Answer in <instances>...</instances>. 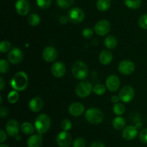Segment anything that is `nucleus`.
I'll return each instance as SVG.
<instances>
[{
	"label": "nucleus",
	"mask_w": 147,
	"mask_h": 147,
	"mask_svg": "<svg viewBox=\"0 0 147 147\" xmlns=\"http://www.w3.org/2000/svg\"><path fill=\"white\" fill-rule=\"evenodd\" d=\"M7 100L10 103H16L19 100V93L18 91L14 90L10 92L7 96Z\"/></svg>",
	"instance_id": "obj_29"
},
{
	"label": "nucleus",
	"mask_w": 147,
	"mask_h": 147,
	"mask_svg": "<svg viewBox=\"0 0 147 147\" xmlns=\"http://www.w3.org/2000/svg\"><path fill=\"white\" fill-rule=\"evenodd\" d=\"M125 111H126V109H125V106L123 103H114V105H113V112L116 116H122L125 113Z\"/></svg>",
	"instance_id": "obj_26"
},
{
	"label": "nucleus",
	"mask_w": 147,
	"mask_h": 147,
	"mask_svg": "<svg viewBox=\"0 0 147 147\" xmlns=\"http://www.w3.org/2000/svg\"><path fill=\"white\" fill-rule=\"evenodd\" d=\"M90 147H106L103 143L100 142H94L90 144Z\"/></svg>",
	"instance_id": "obj_41"
},
{
	"label": "nucleus",
	"mask_w": 147,
	"mask_h": 147,
	"mask_svg": "<svg viewBox=\"0 0 147 147\" xmlns=\"http://www.w3.org/2000/svg\"><path fill=\"white\" fill-rule=\"evenodd\" d=\"M10 84L12 88L17 91H22L28 85V77L24 72L20 71L16 73L11 78Z\"/></svg>",
	"instance_id": "obj_1"
},
{
	"label": "nucleus",
	"mask_w": 147,
	"mask_h": 147,
	"mask_svg": "<svg viewBox=\"0 0 147 147\" xmlns=\"http://www.w3.org/2000/svg\"><path fill=\"white\" fill-rule=\"evenodd\" d=\"M44 106V102L42 99L40 97H34L30 100L29 103V109L34 113L40 111Z\"/></svg>",
	"instance_id": "obj_19"
},
{
	"label": "nucleus",
	"mask_w": 147,
	"mask_h": 147,
	"mask_svg": "<svg viewBox=\"0 0 147 147\" xmlns=\"http://www.w3.org/2000/svg\"><path fill=\"white\" fill-rule=\"evenodd\" d=\"M93 34V31L92 29L87 27V28H85L84 30L82 32V35L84 37L85 39H90L91 38Z\"/></svg>",
	"instance_id": "obj_38"
},
{
	"label": "nucleus",
	"mask_w": 147,
	"mask_h": 147,
	"mask_svg": "<svg viewBox=\"0 0 147 147\" xmlns=\"http://www.w3.org/2000/svg\"><path fill=\"white\" fill-rule=\"evenodd\" d=\"M40 17L37 14H31L27 18V22L32 26H37L40 23Z\"/></svg>",
	"instance_id": "obj_28"
},
{
	"label": "nucleus",
	"mask_w": 147,
	"mask_h": 147,
	"mask_svg": "<svg viewBox=\"0 0 147 147\" xmlns=\"http://www.w3.org/2000/svg\"><path fill=\"white\" fill-rule=\"evenodd\" d=\"M23 56H24V54L21 49L14 47L10 50L7 57H8V60L10 63L16 65L19 64L22 60Z\"/></svg>",
	"instance_id": "obj_10"
},
{
	"label": "nucleus",
	"mask_w": 147,
	"mask_h": 147,
	"mask_svg": "<svg viewBox=\"0 0 147 147\" xmlns=\"http://www.w3.org/2000/svg\"><path fill=\"white\" fill-rule=\"evenodd\" d=\"M15 9L20 16H26L30 11V3L27 0H17L15 3Z\"/></svg>",
	"instance_id": "obj_14"
},
{
	"label": "nucleus",
	"mask_w": 147,
	"mask_h": 147,
	"mask_svg": "<svg viewBox=\"0 0 147 147\" xmlns=\"http://www.w3.org/2000/svg\"><path fill=\"white\" fill-rule=\"evenodd\" d=\"M42 144V137L41 134H34L28 138L27 145L28 147H40Z\"/></svg>",
	"instance_id": "obj_20"
},
{
	"label": "nucleus",
	"mask_w": 147,
	"mask_h": 147,
	"mask_svg": "<svg viewBox=\"0 0 147 147\" xmlns=\"http://www.w3.org/2000/svg\"><path fill=\"white\" fill-rule=\"evenodd\" d=\"M138 134V128L136 126H129L124 128L123 131V137L125 140L131 141L134 139L137 136Z\"/></svg>",
	"instance_id": "obj_17"
},
{
	"label": "nucleus",
	"mask_w": 147,
	"mask_h": 147,
	"mask_svg": "<svg viewBox=\"0 0 147 147\" xmlns=\"http://www.w3.org/2000/svg\"><path fill=\"white\" fill-rule=\"evenodd\" d=\"M67 17L70 22L78 24L84 20L85 13L83 10L78 7H74L69 10L67 12Z\"/></svg>",
	"instance_id": "obj_6"
},
{
	"label": "nucleus",
	"mask_w": 147,
	"mask_h": 147,
	"mask_svg": "<svg viewBox=\"0 0 147 147\" xmlns=\"http://www.w3.org/2000/svg\"><path fill=\"white\" fill-rule=\"evenodd\" d=\"M15 139H16V141H20L21 140V136H19V135H17V136H15Z\"/></svg>",
	"instance_id": "obj_46"
},
{
	"label": "nucleus",
	"mask_w": 147,
	"mask_h": 147,
	"mask_svg": "<svg viewBox=\"0 0 147 147\" xmlns=\"http://www.w3.org/2000/svg\"><path fill=\"white\" fill-rule=\"evenodd\" d=\"M68 20H69L67 17H65V16H62V17L60 18V20H59V21H60V22L62 24H65L68 22Z\"/></svg>",
	"instance_id": "obj_43"
},
{
	"label": "nucleus",
	"mask_w": 147,
	"mask_h": 147,
	"mask_svg": "<svg viewBox=\"0 0 147 147\" xmlns=\"http://www.w3.org/2000/svg\"><path fill=\"white\" fill-rule=\"evenodd\" d=\"M57 51L55 47L53 46H47L43 50L42 57L47 63H52L57 59Z\"/></svg>",
	"instance_id": "obj_13"
},
{
	"label": "nucleus",
	"mask_w": 147,
	"mask_h": 147,
	"mask_svg": "<svg viewBox=\"0 0 147 147\" xmlns=\"http://www.w3.org/2000/svg\"><path fill=\"white\" fill-rule=\"evenodd\" d=\"M111 100L112 103H119V101L120 100V98H119V96H113L111 97Z\"/></svg>",
	"instance_id": "obj_44"
},
{
	"label": "nucleus",
	"mask_w": 147,
	"mask_h": 147,
	"mask_svg": "<svg viewBox=\"0 0 147 147\" xmlns=\"http://www.w3.org/2000/svg\"><path fill=\"white\" fill-rule=\"evenodd\" d=\"M126 120L124 118L121 116H117L115 119H113L112 124H113V128L116 130H121L126 126Z\"/></svg>",
	"instance_id": "obj_22"
},
{
	"label": "nucleus",
	"mask_w": 147,
	"mask_h": 147,
	"mask_svg": "<svg viewBox=\"0 0 147 147\" xmlns=\"http://www.w3.org/2000/svg\"><path fill=\"white\" fill-rule=\"evenodd\" d=\"M74 2V0H57V4L60 8H69Z\"/></svg>",
	"instance_id": "obj_31"
},
{
	"label": "nucleus",
	"mask_w": 147,
	"mask_h": 147,
	"mask_svg": "<svg viewBox=\"0 0 147 147\" xmlns=\"http://www.w3.org/2000/svg\"><path fill=\"white\" fill-rule=\"evenodd\" d=\"M7 139V134L3 130L0 131V142L3 143Z\"/></svg>",
	"instance_id": "obj_42"
},
{
	"label": "nucleus",
	"mask_w": 147,
	"mask_h": 147,
	"mask_svg": "<svg viewBox=\"0 0 147 147\" xmlns=\"http://www.w3.org/2000/svg\"><path fill=\"white\" fill-rule=\"evenodd\" d=\"M106 88L105 87L104 85L103 84H97L93 88V92L95 94L98 95V96H101V95L104 94L106 92Z\"/></svg>",
	"instance_id": "obj_30"
},
{
	"label": "nucleus",
	"mask_w": 147,
	"mask_h": 147,
	"mask_svg": "<svg viewBox=\"0 0 147 147\" xmlns=\"http://www.w3.org/2000/svg\"><path fill=\"white\" fill-rule=\"evenodd\" d=\"M4 87H5V82H4V78L2 77H0V90H4Z\"/></svg>",
	"instance_id": "obj_45"
},
{
	"label": "nucleus",
	"mask_w": 147,
	"mask_h": 147,
	"mask_svg": "<svg viewBox=\"0 0 147 147\" xmlns=\"http://www.w3.org/2000/svg\"><path fill=\"white\" fill-rule=\"evenodd\" d=\"M118 41L114 36H108L104 40V45L109 50L114 49L117 46Z\"/></svg>",
	"instance_id": "obj_24"
},
{
	"label": "nucleus",
	"mask_w": 147,
	"mask_h": 147,
	"mask_svg": "<svg viewBox=\"0 0 147 147\" xmlns=\"http://www.w3.org/2000/svg\"><path fill=\"white\" fill-rule=\"evenodd\" d=\"M111 1V0H97L96 7L100 11H106L110 8Z\"/></svg>",
	"instance_id": "obj_23"
},
{
	"label": "nucleus",
	"mask_w": 147,
	"mask_h": 147,
	"mask_svg": "<svg viewBox=\"0 0 147 147\" xmlns=\"http://www.w3.org/2000/svg\"><path fill=\"white\" fill-rule=\"evenodd\" d=\"M2 103V96H0V104Z\"/></svg>",
	"instance_id": "obj_48"
},
{
	"label": "nucleus",
	"mask_w": 147,
	"mask_h": 147,
	"mask_svg": "<svg viewBox=\"0 0 147 147\" xmlns=\"http://www.w3.org/2000/svg\"><path fill=\"white\" fill-rule=\"evenodd\" d=\"M72 73L75 78L83 80L88 75V68L85 63L80 60L75 62L72 66Z\"/></svg>",
	"instance_id": "obj_3"
},
{
	"label": "nucleus",
	"mask_w": 147,
	"mask_h": 147,
	"mask_svg": "<svg viewBox=\"0 0 147 147\" xmlns=\"http://www.w3.org/2000/svg\"><path fill=\"white\" fill-rule=\"evenodd\" d=\"M9 113V110L7 107H4V106H1L0 108V116L2 118L6 117V116L8 115Z\"/></svg>",
	"instance_id": "obj_40"
},
{
	"label": "nucleus",
	"mask_w": 147,
	"mask_h": 147,
	"mask_svg": "<svg viewBox=\"0 0 147 147\" xmlns=\"http://www.w3.org/2000/svg\"><path fill=\"white\" fill-rule=\"evenodd\" d=\"M19 123L15 119L9 120L6 125V131L7 134L11 137H15L19 134Z\"/></svg>",
	"instance_id": "obj_15"
},
{
	"label": "nucleus",
	"mask_w": 147,
	"mask_h": 147,
	"mask_svg": "<svg viewBox=\"0 0 147 147\" xmlns=\"http://www.w3.org/2000/svg\"><path fill=\"white\" fill-rule=\"evenodd\" d=\"M51 126V120L47 114H40L34 121V128L38 134H42L50 129Z\"/></svg>",
	"instance_id": "obj_2"
},
{
	"label": "nucleus",
	"mask_w": 147,
	"mask_h": 147,
	"mask_svg": "<svg viewBox=\"0 0 147 147\" xmlns=\"http://www.w3.org/2000/svg\"><path fill=\"white\" fill-rule=\"evenodd\" d=\"M21 131L26 135H30L34 133V128L30 122H24L21 125Z\"/></svg>",
	"instance_id": "obj_25"
},
{
	"label": "nucleus",
	"mask_w": 147,
	"mask_h": 147,
	"mask_svg": "<svg viewBox=\"0 0 147 147\" xmlns=\"http://www.w3.org/2000/svg\"><path fill=\"white\" fill-rule=\"evenodd\" d=\"M92 84L88 81H81L76 86V93L79 98L88 97L93 91Z\"/></svg>",
	"instance_id": "obj_5"
},
{
	"label": "nucleus",
	"mask_w": 147,
	"mask_h": 147,
	"mask_svg": "<svg viewBox=\"0 0 147 147\" xmlns=\"http://www.w3.org/2000/svg\"><path fill=\"white\" fill-rule=\"evenodd\" d=\"M51 71L55 78H62L66 73L65 65L62 62L57 61L53 63L51 67Z\"/></svg>",
	"instance_id": "obj_16"
},
{
	"label": "nucleus",
	"mask_w": 147,
	"mask_h": 147,
	"mask_svg": "<svg viewBox=\"0 0 147 147\" xmlns=\"http://www.w3.org/2000/svg\"><path fill=\"white\" fill-rule=\"evenodd\" d=\"M135 96L134 89L130 86H123L119 91V96L120 100L124 103H129L133 100Z\"/></svg>",
	"instance_id": "obj_7"
},
{
	"label": "nucleus",
	"mask_w": 147,
	"mask_h": 147,
	"mask_svg": "<svg viewBox=\"0 0 147 147\" xmlns=\"http://www.w3.org/2000/svg\"><path fill=\"white\" fill-rule=\"evenodd\" d=\"M118 70L124 76L131 75L135 70V64L132 61L129 60H125L121 62L118 67Z\"/></svg>",
	"instance_id": "obj_9"
},
{
	"label": "nucleus",
	"mask_w": 147,
	"mask_h": 147,
	"mask_svg": "<svg viewBox=\"0 0 147 147\" xmlns=\"http://www.w3.org/2000/svg\"><path fill=\"white\" fill-rule=\"evenodd\" d=\"M139 139L144 144H147V128L144 129L139 133Z\"/></svg>",
	"instance_id": "obj_39"
},
{
	"label": "nucleus",
	"mask_w": 147,
	"mask_h": 147,
	"mask_svg": "<svg viewBox=\"0 0 147 147\" xmlns=\"http://www.w3.org/2000/svg\"><path fill=\"white\" fill-rule=\"evenodd\" d=\"M121 81L119 78L116 75H111L106 80V88L111 92H116L120 88Z\"/></svg>",
	"instance_id": "obj_11"
},
{
	"label": "nucleus",
	"mask_w": 147,
	"mask_h": 147,
	"mask_svg": "<svg viewBox=\"0 0 147 147\" xmlns=\"http://www.w3.org/2000/svg\"><path fill=\"white\" fill-rule=\"evenodd\" d=\"M68 111L71 116H75V117H78L80 116L84 113L85 108L83 104L80 103H78V102H75L70 104V106L68 108Z\"/></svg>",
	"instance_id": "obj_18"
},
{
	"label": "nucleus",
	"mask_w": 147,
	"mask_h": 147,
	"mask_svg": "<svg viewBox=\"0 0 147 147\" xmlns=\"http://www.w3.org/2000/svg\"><path fill=\"white\" fill-rule=\"evenodd\" d=\"M37 6L42 9H45L50 7L52 0H36Z\"/></svg>",
	"instance_id": "obj_34"
},
{
	"label": "nucleus",
	"mask_w": 147,
	"mask_h": 147,
	"mask_svg": "<svg viewBox=\"0 0 147 147\" xmlns=\"http://www.w3.org/2000/svg\"><path fill=\"white\" fill-rule=\"evenodd\" d=\"M56 142L60 147H69L71 145L72 137L67 131H61L56 136Z\"/></svg>",
	"instance_id": "obj_12"
},
{
	"label": "nucleus",
	"mask_w": 147,
	"mask_h": 147,
	"mask_svg": "<svg viewBox=\"0 0 147 147\" xmlns=\"http://www.w3.org/2000/svg\"><path fill=\"white\" fill-rule=\"evenodd\" d=\"M99 60L102 65H107L110 64L113 60V54L109 50H102L101 53L99 55Z\"/></svg>",
	"instance_id": "obj_21"
},
{
	"label": "nucleus",
	"mask_w": 147,
	"mask_h": 147,
	"mask_svg": "<svg viewBox=\"0 0 147 147\" xmlns=\"http://www.w3.org/2000/svg\"><path fill=\"white\" fill-rule=\"evenodd\" d=\"M111 30V24L108 20H101L94 26V31L100 36L106 35Z\"/></svg>",
	"instance_id": "obj_8"
},
{
	"label": "nucleus",
	"mask_w": 147,
	"mask_h": 147,
	"mask_svg": "<svg viewBox=\"0 0 147 147\" xmlns=\"http://www.w3.org/2000/svg\"><path fill=\"white\" fill-rule=\"evenodd\" d=\"M72 128V123L68 119H65L61 122V129L65 131L70 130Z\"/></svg>",
	"instance_id": "obj_37"
},
{
	"label": "nucleus",
	"mask_w": 147,
	"mask_h": 147,
	"mask_svg": "<svg viewBox=\"0 0 147 147\" xmlns=\"http://www.w3.org/2000/svg\"><path fill=\"white\" fill-rule=\"evenodd\" d=\"M11 47V45L9 42L8 41H2L0 43V52L1 53H5L10 50Z\"/></svg>",
	"instance_id": "obj_33"
},
{
	"label": "nucleus",
	"mask_w": 147,
	"mask_h": 147,
	"mask_svg": "<svg viewBox=\"0 0 147 147\" xmlns=\"http://www.w3.org/2000/svg\"><path fill=\"white\" fill-rule=\"evenodd\" d=\"M9 63L4 59L0 60V73L1 75H4L9 71Z\"/></svg>",
	"instance_id": "obj_32"
},
{
	"label": "nucleus",
	"mask_w": 147,
	"mask_h": 147,
	"mask_svg": "<svg viewBox=\"0 0 147 147\" xmlns=\"http://www.w3.org/2000/svg\"><path fill=\"white\" fill-rule=\"evenodd\" d=\"M0 147H9V146L7 144H1L0 145Z\"/></svg>",
	"instance_id": "obj_47"
},
{
	"label": "nucleus",
	"mask_w": 147,
	"mask_h": 147,
	"mask_svg": "<svg viewBox=\"0 0 147 147\" xmlns=\"http://www.w3.org/2000/svg\"><path fill=\"white\" fill-rule=\"evenodd\" d=\"M139 25L141 28L147 30V14L141 16L139 20Z\"/></svg>",
	"instance_id": "obj_35"
},
{
	"label": "nucleus",
	"mask_w": 147,
	"mask_h": 147,
	"mask_svg": "<svg viewBox=\"0 0 147 147\" xmlns=\"http://www.w3.org/2000/svg\"><path fill=\"white\" fill-rule=\"evenodd\" d=\"M85 118L89 123L92 124H98L103 120V113L97 108H90L86 111Z\"/></svg>",
	"instance_id": "obj_4"
},
{
	"label": "nucleus",
	"mask_w": 147,
	"mask_h": 147,
	"mask_svg": "<svg viewBox=\"0 0 147 147\" xmlns=\"http://www.w3.org/2000/svg\"><path fill=\"white\" fill-rule=\"evenodd\" d=\"M86 142L83 138H77L73 142V147H86Z\"/></svg>",
	"instance_id": "obj_36"
},
{
	"label": "nucleus",
	"mask_w": 147,
	"mask_h": 147,
	"mask_svg": "<svg viewBox=\"0 0 147 147\" xmlns=\"http://www.w3.org/2000/svg\"><path fill=\"white\" fill-rule=\"evenodd\" d=\"M124 4L129 9H136L141 7L142 0H124Z\"/></svg>",
	"instance_id": "obj_27"
}]
</instances>
